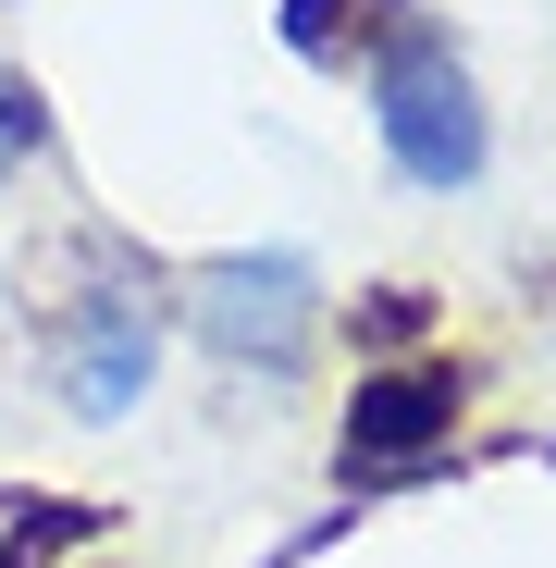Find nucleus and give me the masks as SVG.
Returning <instances> with one entry per match:
<instances>
[{
  "label": "nucleus",
  "mask_w": 556,
  "mask_h": 568,
  "mask_svg": "<svg viewBox=\"0 0 556 568\" xmlns=\"http://www.w3.org/2000/svg\"><path fill=\"white\" fill-rule=\"evenodd\" d=\"M38 149H50V100H38L13 62H0V173H26Z\"/></svg>",
  "instance_id": "obj_7"
},
{
  "label": "nucleus",
  "mask_w": 556,
  "mask_h": 568,
  "mask_svg": "<svg viewBox=\"0 0 556 568\" xmlns=\"http://www.w3.org/2000/svg\"><path fill=\"white\" fill-rule=\"evenodd\" d=\"M433 322V297H421V284H384V297H358V346H408Z\"/></svg>",
  "instance_id": "obj_8"
},
{
  "label": "nucleus",
  "mask_w": 556,
  "mask_h": 568,
  "mask_svg": "<svg viewBox=\"0 0 556 568\" xmlns=\"http://www.w3.org/2000/svg\"><path fill=\"white\" fill-rule=\"evenodd\" d=\"M87 531H100V507H13L0 519V568H62Z\"/></svg>",
  "instance_id": "obj_6"
},
{
  "label": "nucleus",
  "mask_w": 556,
  "mask_h": 568,
  "mask_svg": "<svg viewBox=\"0 0 556 568\" xmlns=\"http://www.w3.org/2000/svg\"><path fill=\"white\" fill-rule=\"evenodd\" d=\"M371 124H384V149H396V173L408 185H471L483 173V100H471V74H457V50L408 13L396 38H384V62H371Z\"/></svg>",
  "instance_id": "obj_1"
},
{
  "label": "nucleus",
  "mask_w": 556,
  "mask_h": 568,
  "mask_svg": "<svg viewBox=\"0 0 556 568\" xmlns=\"http://www.w3.org/2000/svg\"><path fill=\"white\" fill-rule=\"evenodd\" d=\"M457 358H408V371H371V384L346 396V483H396L408 457H433L445 433H457Z\"/></svg>",
  "instance_id": "obj_3"
},
{
  "label": "nucleus",
  "mask_w": 556,
  "mask_h": 568,
  "mask_svg": "<svg viewBox=\"0 0 556 568\" xmlns=\"http://www.w3.org/2000/svg\"><path fill=\"white\" fill-rule=\"evenodd\" d=\"M149 358H161L149 297L100 284V297H74V310H62V396H74V420H124V408L149 396Z\"/></svg>",
  "instance_id": "obj_4"
},
{
  "label": "nucleus",
  "mask_w": 556,
  "mask_h": 568,
  "mask_svg": "<svg viewBox=\"0 0 556 568\" xmlns=\"http://www.w3.org/2000/svg\"><path fill=\"white\" fill-rule=\"evenodd\" d=\"M310 322H322V284H310L297 247H260V260H211L199 272V334L223 358H247V371H297Z\"/></svg>",
  "instance_id": "obj_2"
},
{
  "label": "nucleus",
  "mask_w": 556,
  "mask_h": 568,
  "mask_svg": "<svg viewBox=\"0 0 556 568\" xmlns=\"http://www.w3.org/2000/svg\"><path fill=\"white\" fill-rule=\"evenodd\" d=\"M408 13L421 0H285V38H297V62H358V50H384Z\"/></svg>",
  "instance_id": "obj_5"
}]
</instances>
